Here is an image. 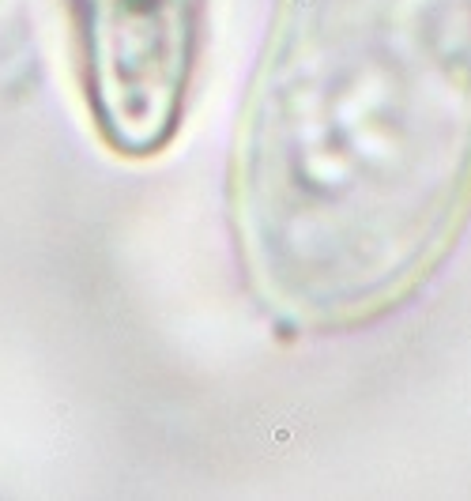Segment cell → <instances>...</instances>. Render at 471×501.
Here are the masks:
<instances>
[{
  "mask_svg": "<svg viewBox=\"0 0 471 501\" xmlns=\"http://www.w3.org/2000/svg\"><path fill=\"white\" fill-rule=\"evenodd\" d=\"M87 110L117 155H158L181 125L204 0H64Z\"/></svg>",
  "mask_w": 471,
  "mask_h": 501,
  "instance_id": "obj_1",
  "label": "cell"
}]
</instances>
